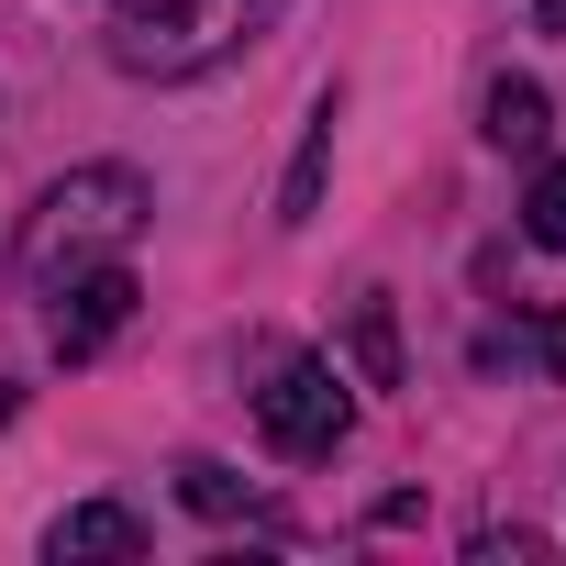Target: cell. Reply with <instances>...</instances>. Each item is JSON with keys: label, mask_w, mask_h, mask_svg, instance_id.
I'll return each mask as SVG.
<instances>
[{"label": "cell", "mask_w": 566, "mask_h": 566, "mask_svg": "<svg viewBox=\"0 0 566 566\" xmlns=\"http://www.w3.org/2000/svg\"><path fill=\"white\" fill-rule=\"evenodd\" d=\"M156 222V189L134 178V167H67L34 211H23V244H12V277L34 301H56L78 266H112L134 233Z\"/></svg>", "instance_id": "obj_1"}, {"label": "cell", "mask_w": 566, "mask_h": 566, "mask_svg": "<svg viewBox=\"0 0 566 566\" xmlns=\"http://www.w3.org/2000/svg\"><path fill=\"white\" fill-rule=\"evenodd\" d=\"M255 433H266V455L323 467V455L356 433V400H345V378H334L323 356H301V345H266V356H255Z\"/></svg>", "instance_id": "obj_3"}, {"label": "cell", "mask_w": 566, "mask_h": 566, "mask_svg": "<svg viewBox=\"0 0 566 566\" xmlns=\"http://www.w3.org/2000/svg\"><path fill=\"white\" fill-rule=\"evenodd\" d=\"M478 367H489V378H500V367L566 378V312H544V323H489V334H478Z\"/></svg>", "instance_id": "obj_8"}, {"label": "cell", "mask_w": 566, "mask_h": 566, "mask_svg": "<svg viewBox=\"0 0 566 566\" xmlns=\"http://www.w3.org/2000/svg\"><path fill=\"white\" fill-rule=\"evenodd\" d=\"M178 500H189V511H233L244 489H233V467H211V455H189V467H178Z\"/></svg>", "instance_id": "obj_11"}, {"label": "cell", "mask_w": 566, "mask_h": 566, "mask_svg": "<svg viewBox=\"0 0 566 566\" xmlns=\"http://www.w3.org/2000/svg\"><path fill=\"white\" fill-rule=\"evenodd\" d=\"M345 345H356V378L367 389H400V312H389V290H356Z\"/></svg>", "instance_id": "obj_7"}, {"label": "cell", "mask_w": 566, "mask_h": 566, "mask_svg": "<svg viewBox=\"0 0 566 566\" xmlns=\"http://www.w3.org/2000/svg\"><path fill=\"white\" fill-rule=\"evenodd\" d=\"M533 23H544V34H566V0H533Z\"/></svg>", "instance_id": "obj_12"}, {"label": "cell", "mask_w": 566, "mask_h": 566, "mask_svg": "<svg viewBox=\"0 0 566 566\" xmlns=\"http://www.w3.org/2000/svg\"><path fill=\"white\" fill-rule=\"evenodd\" d=\"M522 233H533L544 255H566V156L533 167V189H522Z\"/></svg>", "instance_id": "obj_10"}, {"label": "cell", "mask_w": 566, "mask_h": 566, "mask_svg": "<svg viewBox=\"0 0 566 566\" xmlns=\"http://www.w3.org/2000/svg\"><path fill=\"white\" fill-rule=\"evenodd\" d=\"M266 23H277V0H123L112 67H123V78H211V67L244 56Z\"/></svg>", "instance_id": "obj_2"}, {"label": "cell", "mask_w": 566, "mask_h": 566, "mask_svg": "<svg viewBox=\"0 0 566 566\" xmlns=\"http://www.w3.org/2000/svg\"><path fill=\"white\" fill-rule=\"evenodd\" d=\"M45 555H56V566H134V555H145V522H134L123 500H78V511L45 533Z\"/></svg>", "instance_id": "obj_5"}, {"label": "cell", "mask_w": 566, "mask_h": 566, "mask_svg": "<svg viewBox=\"0 0 566 566\" xmlns=\"http://www.w3.org/2000/svg\"><path fill=\"white\" fill-rule=\"evenodd\" d=\"M478 134H489L500 156H544V134H555V101H544L533 78H489V112H478Z\"/></svg>", "instance_id": "obj_6"}, {"label": "cell", "mask_w": 566, "mask_h": 566, "mask_svg": "<svg viewBox=\"0 0 566 566\" xmlns=\"http://www.w3.org/2000/svg\"><path fill=\"white\" fill-rule=\"evenodd\" d=\"M134 301H145V290H134L123 255H112V266H78L67 290H56V367H90V356L134 323Z\"/></svg>", "instance_id": "obj_4"}, {"label": "cell", "mask_w": 566, "mask_h": 566, "mask_svg": "<svg viewBox=\"0 0 566 566\" xmlns=\"http://www.w3.org/2000/svg\"><path fill=\"white\" fill-rule=\"evenodd\" d=\"M323 167H334V101H323V112H312V134H301V167H290V189H277V222H312Z\"/></svg>", "instance_id": "obj_9"}]
</instances>
